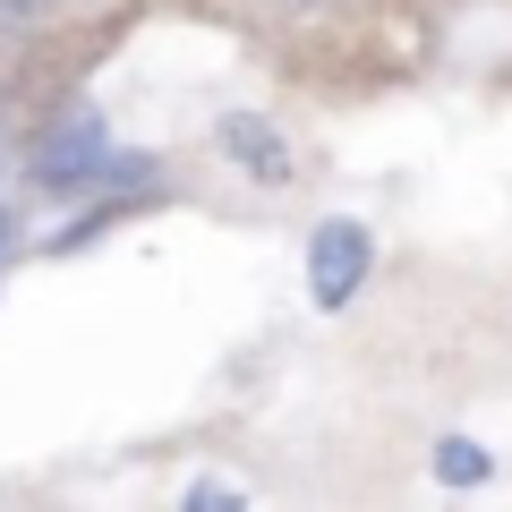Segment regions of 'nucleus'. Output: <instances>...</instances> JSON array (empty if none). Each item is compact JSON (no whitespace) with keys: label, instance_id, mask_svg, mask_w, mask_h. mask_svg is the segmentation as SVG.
Segmentation results:
<instances>
[{"label":"nucleus","instance_id":"nucleus-2","mask_svg":"<svg viewBox=\"0 0 512 512\" xmlns=\"http://www.w3.org/2000/svg\"><path fill=\"white\" fill-rule=\"evenodd\" d=\"M367 256H376L367 222H350V214L316 222V239H308V299L316 308H350L359 282H367Z\"/></svg>","mask_w":512,"mask_h":512},{"label":"nucleus","instance_id":"nucleus-3","mask_svg":"<svg viewBox=\"0 0 512 512\" xmlns=\"http://www.w3.org/2000/svg\"><path fill=\"white\" fill-rule=\"evenodd\" d=\"M222 154H231V163H248L256 180H291V146H282L256 111H231V120H222Z\"/></svg>","mask_w":512,"mask_h":512},{"label":"nucleus","instance_id":"nucleus-1","mask_svg":"<svg viewBox=\"0 0 512 512\" xmlns=\"http://www.w3.org/2000/svg\"><path fill=\"white\" fill-rule=\"evenodd\" d=\"M103 163H111V128L94 103H69L60 120H43L26 137V171L43 188H86V180H103Z\"/></svg>","mask_w":512,"mask_h":512},{"label":"nucleus","instance_id":"nucleus-5","mask_svg":"<svg viewBox=\"0 0 512 512\" xmlns=\"http://www.w3.org/2000/svg\"><path fill=\"white\" fill-rule=\"evenodd\" d=\"M239 504H248V495L222 487V478H197V487H188V512H239Z\"/></svg>","mask_w":512,"mask_h":512},{"label":"nucleus","instance_id":"nucleus-6","mask_svg":"<svg viewBox=\"0 0 512 512\" xmlns=\"http://www.w3.org/2000/svg\"><path fill=\"white\" fill-rule=\"evenodd\" d=\"M43 9H52V0H0V26H35Z\"/></svg>","mask_w":512,"mask_h":512},{"label":"nucleus","instance_id":"nucleus-7","mask_svg":"<svg viewBox=\"0 0 512 512\" xmlns=\"http://www.w3.org/2000/svg\"><path fill=\"white\" fill-rule=\"evenodd\" d=\"M9 239H18V222H9V214H0V248H9Z\"/></svg>","mask_w":512,"mask_h":512},{"label":"nucleus","instance_id":"nucleus-4","mask_svg":"<svg viewBox=\"0 0 512 512\" xmlns=\"http://www.w3.org/2000/svg\"><path fill=\"white\" fill-rule=\"evenodd\" d=\"M436 478H444V487H487L495 453H487V444H470V436H444L436 444Z\"/></svg>","mask_w":512,"mask_h":512}]
</instances>
